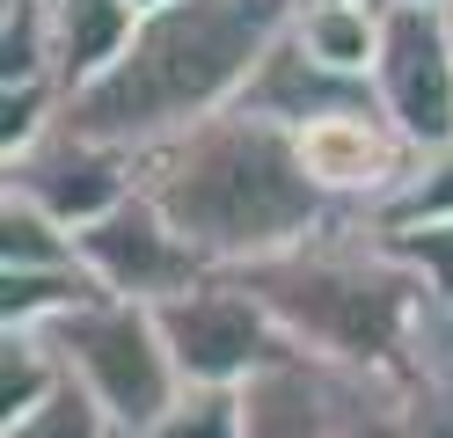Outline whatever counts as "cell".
<instances>
[{
  "label": "cell",
  "mask_w": 453,
  "mask_h": 438,
  "mask_svg": "<svg viewBox=\"0 0 453 438\" xmlns=\"http://www.w3.org/2000/svg\"><path fill=\"white\" fill-rule=\"evenodd\" d=\"M132 190L205 256V271H226V278L257 271L271 256H293L329 219H344L307 183L293 132H278L249 110H219L205 125L147 146L132 161Z\"/></svg>",
  "instance_id": "6da1fadb"
},
{
  "label": "cell",
  "mask_w": 453,
  "mask_h": 438,
  "mask_svg": "<svg viewBox=\"0 0 453 438\" xmlns=\"http://www.w3.org/2000/svg\"><path fill=\"white\" fill-rule=\"evenodd\" d=\"M293 15L300 0H176L139 22L132 51L103 81L66 96V125L139 161L147 146L234 110L264 51L293 29Z\"/></svg>",
  "instance_id": "7a4b0ae2"
},
{
  "label": "cell",
  "mask_w": 453,
  "mask_h": 438,
  "mask_svg": "<svg viewBox=\"0 0 453 438\" xmlns=\"http://www.w3.org/2000/svg\"><path fill=\"white\" fill-rule=\"evenodd\" d=\"M242 278L271 307L278 336L293 350L344 365V373H388V380L417 373L424 343H432L439 314H446L432 300V285L351 212L329 219L293 256H271Z\"/></svg>",
  "instance_id": "3957f363"
},
{
  "label": "cell",
  "mask_w": 453,
  "mask_h": 438,
  "mask_svg": "<svg viewBox=\"0 0 453 438\" xmlns=\"http://www.w3.org/2000/svg\"><path fill=\"white\" fill-rule=\"evenodd\" d=\"M44 343L59 350L73 388L118 424V438H154L161 417L190 388L154 307H139V300H96V307L66 314L59 329H44Z\"/></svg>",
  "instance_id": "277c9868"
},
{
  "label": "cell",
  "mask_w": 453,
  "mask_h": 438,
  "mask_svg": "<svg viewBox=\"0 0 453 438\" xmlns=\"http://www.w3.org/2000/svg\"><path fill=\"white\" fill-rule=\"evenodd\" d=\"M168 350H176V365L190 388H249L271 358H286V336H278L271 307L249 292V278H226L212 271L205 285L176 292V300L154 307Z\"/></svg>",
  "instance_id": "5b68a950"
},
{
  "label": "cell",
  "mask_w": 453,
  "mask_h": 438,
  "mask_svg": "<svg viewBox=\"0 0 453 438\" xmlns=\"http://www.w3.org/2000/svg\"><path fill=\"white\" fill-rule=\"evenodd\" d=\"M373 103L417 154L453 139V8H395L380 15Z\"/></svg>",
  "instance_id": "8992f818"
},
{
  "label": "cell",
  "mask_w": 453,
  "mask_h": 438,
  "mask_svg": "<svg viewBox=\"0 0 453 438\" xmlns=\"http://www.w3.org/2000/svg\"><path fill=\"white\" fill-rule=\"evenodd\" d=\"M300 146V168L336 212L351 219H373L380 204L403 190V175L417 168V146L388 125L380 103H358V110H336V117H315V125L293 132Z\"/></svg>",
  "instance_id": "52a82bcc"
},
{
  "label": "cell",
  "mask_w": 453,
  "mask_h": 438,
  "mask_svg": "<svg viewBox=\"0 0 453 438\" xmlns=\"http://www.w3.org/2000/svg\"><path fill=\"white\" fill-rule=\"evenodd\" d=\"M0 197H22L37 212H51L66 234H81V227L110 219L132 197V161L96 146V139H81L59 117L37 146H22V154L0 161Z\"/></svg>",
  "instance_id": "ba28073f"
},
{
  "label": "cell",
  "mask_w": 453,
  "mask_h": 438,
  "mask_svg": "<svg viewBox=\"0 0 453 438\" xmlns=\"http://www.w3.org/2000/svg\"><path fill=\"white\" fill-rule=\"evenodd\" d=\"M81 242V263H88V278L110 292V300H139V307H161V300H176V292L190 285H205V256H197L176 227H168L147 197H125L110 219L96 227H81L73 234Z\"/></svg>",
  "instance_id": "9c48e42d"
},
{
  "label": "cell",
  "mask_w": 453,
  "mask_h": 438,
  "mask_svg": "<svg viewBox=\"0 0 453 438\" xmlns=\"http://www.w3.org/2000/svg\"><path fill=\"white\" fill-rule=\"evenodd\" d=\"M358 103H373V88H365V81H344V73H329V66H315V58L293 44V29H286V37L264 51V66L249 73V88H242V103H234V110L264 117V125H278V132H300V125H315V117L358 110Z\"/></svg>",
  "instance_id": "30bf717a"
},
{
  "label": "cell",
  "mask_w": 453,
  "mask_h": 438,
  "mask_svg": "<svg viewBox=\"0 0 453 438\" xmlns=\"http://www.w3.org/2000/svg\"><path fill=\"white\" fill-rule=\"evenodd\" d=\"M132 0H51V73H59L66 96H81L88 81H103L139 37Z\"/></svg>",
  "instance_id": "8fae6325"
},
{
  "label": "cell",
  "mask_w": 453,
  "mask_h": 438,
  "mask_svg": "<svg viewBox=\"0 0 453 438\" xmlns=\"http://www.w3.org/2000/svg\"><path fill=\"white\" fill-rule=\"evenodd\" d=\"M293 44L315 58V66H329V73L373 88L380 8H373V0H329V8H300V15H293Z\"/></svg>",
  "instance_id": "7c38bea8"
},
{
  "label": "cell",
  "mask_w": 453,
  "mask_h": 438,
  "mask_svg": "<svg viewBox=\"0 0 453 438\" xmlns=\"http://www.w3.org/2000/svg\"><path fill=\"white\" fill-rule=\"evenodd\" d=\"M110 300V292L88 278V263H51V271H0V329H59L66 314Z\"/></svg>",
  "instance_id": "4fadbf2b"
},
{
  "label": "cell",
  "mask_w": 453,
  "mask_h": 438,
  "mask_svg": "<svg viewBox=\"0 0 453 438\" xmlns=\"http://www.w3.org/2000/svg\"><path fill=\"white\" fill-rule=\"evenodd\" d=\"M380 438H453V314H439L432 343H424V365L410 373Z\"/></svg>",
  "instance_id": "5bb4252c"
},
{
  "label": "cell",
  "mask_w": 453,
  "mask_h": 438,
  "mask_svg": "<svg viewBox=\"0 0 453 438\" xmlns=\"http://www.w3.org/2000/svg\"><path fill=\"white\" fill-rule=\"evenodd\" d=\"M66 388V365L59 350L30 329H0V424H22Z\"/></svg>",
  "instance_id": "9a60e30c"
},
{
  "label": "cell",
  "mask_w": 453,
  "mask_h": 438,
  "mask_svg": "<svg viewBox=\"0 0 453 438\" xmlns=\"http://www.w3.org/2000/svg\"><path fill=\"white\" fill-rule=\"evenodd\" d=\"M373 234H424V227H453V139L432 146V154H417V168L403 175V190H395L373 219Z\"/></svg>",
  "instance_id": "2e32d148"
},
{
  "label": "cell",
  "mask_w": 453,
  "mask_h": 438,
  "mask_svg": "<svg viewBox=\"0 0 453 438\" xmlns=\"http://www.w3.org/2000/svg\"><path fill=\"white\" fill-rule=\"evenodd\" d=\"M51 263H81V242L22 197H0V271H51Z\"/></svg>",
  "instance_id": "e0dca14e"
},
{
  "label": "cell",
  "mask_w": 453,
  "mask_h": 438,
  "mask_svg": "<svg viewBox=\"0 0 453 438\" xmlns=\"http://www.w3.org/2000/svg\"><path fill=\"white\" fill-rule=\"evenodd\" d=\"M0 81H59L51 73V0H0Z\"/></svg>",
  "instance_id": "ac0fdd59"
},
{
  "label": "cell",
  "mask_w": 453,
  "mask_h": 438,
  "mask_svg": "<svg viewBox=\"0 0 453 438\" xmlns=\"http://www.w3.org/2000/svg\"><path fill=\"white\" fill-rule=\"evenodd\" d=\"M0 438H118V424H110L103 409H96V402H88V395H81L73 380H66V388L51 395V402L37 409V417L0 424Z\"/></svg>",
  "instance_id": "d6986e66"
},
{
  "label": "cell",
  "mask_w": 453,
  "mask_h": 438,
  "mask_svg": "<svg viewBox=\"0 0 453 438\" xmlns=\"http://www.w3.org/2000/svg\"><path fill=\"white\" fill-rule=\"evenodd\" d=\"M154 438H242V388H183Z\"/></svg>",
  "instance_id": "ffe728a7"
},
{
  "label": "cell",
  "mask_w": 453,
  "mask_h": 438,
  "mask_svg": "<svg viewBox=\"0 0 453 438\" xmlns=\"http://www.w3.org/2000/svg\"><path fill=\"white\" fill-rule=\"evenodd\" d=\"M380 242L432 285V300L453 314V227H424V234H380Z\"/></svg>",
  "instance_id": "44dd1931"
},
{
  "label": "cell",
  "mask_w": 453,
  "mask_h": 438,
  "mask_svg": "<svg viewBox=\"0 0 453 438\" xmlns=\"http://www.w3.org/2000/svg\"><path fill=\"white\" fill-rule=\"evenodd\" d=\"M380 15H395V8H453V0H373Z\"/></svg>",
  "instance_id": "7402d4cb"
},
{
  "label": "cell",
  "mask_w": 453,
  "mask_h": 438,
  "mask_svg": "<svg viewBox=\"0 0 453 438\" xmlns=\"http://www.w3.org/2000/svg\"><path fill=\"white\" fill-rule=\"evenodd\" d=\"M132 8H139V15H161V8H176V0H132Z\"/></svg>",
  "instance_id": "603a6c76"
},
{
  "label": "cell",
  "mask_w": 453,
  "mask_h": 438,
  "mask_svg": "<svg viewBox=\"0 0 453 438\" xmlns=\"http://www.w3.org/2000/svg\"><path fill=\"white\" fill-rule=\"evenodd\" d=\"M300 8H329V0H300Z\"/></svg>",
  "instance_id": "cb8c5ba5"
}]
</instances>
